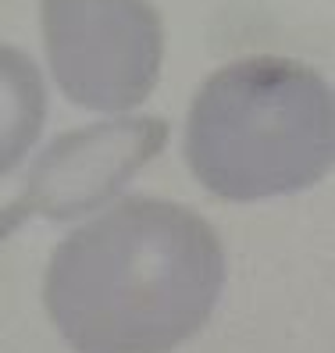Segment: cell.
<instances>
[{
    "label": "cell",
    "mask_w": 335,
    "mask_h": 353,
    "mask_svg": "<svg viewBox=\"0 0 335 353\" xmlns=\"http://www.w3.org/2000/svg\"><path fill=\"white\" fill-rule=\"evenodd\" d=\"M335 111L328 82L289 57L218 68L185 118V161L207 193L232 203L300 193L328 175Z\"/></svg>",
    "instance_id": "2"
},
{
    "label": "cell",
    "mask_w": 335,
    "mask_h": 353,
    "mask_svg": "<svg viewBox=\"0 0 335 353\" xmlns=\"http://www.w3.org/2000/svg\"><path fill=\"white\" fill-rule=\"evenodd\" d=\"M47 118L43 75L32 57L0 43V175H8L39 139Z\"/></svg>",
    "instance_id": "5"
},
{
    "label": "cell",
    "mask_w": 335,
    "mask_h": 353,
    "mask_svg": "<svg viewBox=\"0 0 335 353\" xmlns=\"http://www.w3.org/2000/svg\"><path fill=\"white\" fill-rule=\"evenodd\" d=\"M168 143L161 118H114L57 136L32 164L26 190L0 211V239L29 218L72 221L108 203Z\"/></svg>",
    "instance_id": "4"
},
{
    "label": "cell",
    "mask_w": 335,
    "mask_h": 353,
    "mask_svg": "<svg viewBox=\"0 0 335 353\" xmlns=\"http://www.w3.org/2000/svg\"><path fill=\"white\" fill-rule=\"evenodd\" d=\"M225 250L196 211L132 196L54 250L43 303L75 353H172L207 325Z\"/></svg>",
    "instance_id": "1"
},
{
    "label": "cell",
    "mask_w": 335,
    "mask_h": 353,
    "mask_svg": "<svg viewBox=\"0 0 335 353\" xmlns=\"http://www.w3.org/2000/svg\"><path fill=\"white\" fill-rule=\"evenodd\" d=\"M61 93L90 111H129L154 93L164 26L150 0H39Z\"/></svg>",
    "instance_id": "3"
}]
</instances>
